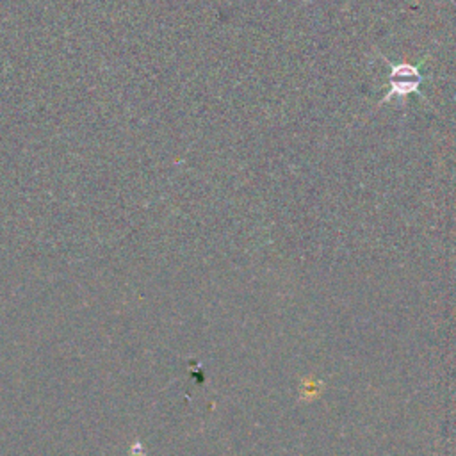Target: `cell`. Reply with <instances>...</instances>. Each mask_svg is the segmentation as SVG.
Segmentation results:
<instances>
[{
	"mask_svg": "<svg viewBox=\"0 0 456 456\" xmlns=\"http://www.w3.org/2000/svg\"><path fill=\"white\" fill-rule=\"evenodd\" d=\"M381 59L388 64V73H387V86L388 91L381 96V100L378 102V107L388 103L394 96L397 98H406L410 94H417L424 103L428 102L426 96L420 93V84L428 78L420 68L424 66V62L428 61V55L422 57L419 62H392L388 57L381 55Z\"/></svg>",
	"mask_w": 456,
	"mask_h": 456,
	"instance_id": "cell-1",
	"label": "cell"
}]
</instances>
